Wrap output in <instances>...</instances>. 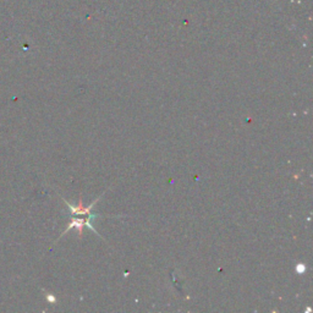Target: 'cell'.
I'll return each instance as SVG.
<instances>
[{"instance_id":"6da1fadb","label":"cell","mask_w":313,"mask_h":313,"mask_svg":"<svg viewBox=\"0 0 313 313\" xmlns=\"http://www.w3.org/2000/svg\"><path fill=\"white\" fill-rule=\"evenodd\" d=\"M98 199H99V198L95 199V201H93V203H91L90 206H86V207H84V206H83L82 198H81V199H80V202H78V206L70 205V203H69L68 201H65V203H66L68 207L70 208V211L73 212V214H75V215H82V214H90L91 209L95 207V205H96L97 202H98Z\"/></svg>"},{"instance_id":"7a4b0ae2","label":"cell","mask_w":313,"mask_h":313,"mask_svg":"<svg viewBox=\"0 0 313 313\" xmlns=\"http://www.w3.org/2000/svg\"><path fill=\"white\" fill-rule=\"evenodd\" d=\"M84 220H86V219H74L73 221H71L70 224L68 225V228H66V230L64 231V233H62V235H65L68 233L69 230L70 229H73V228H77L78 229V234H80V237H82V234H83V227H84Z\"/></svg>"},{"instance_id":"3957f363","label":"cell","mask_w":313,"mask_h":313,"mask_svg":"<svg viewBox=\"0 0 313 313\" xmlns=\"http://www.w3.org/2000/svg\"><path fill=\"white\" fill-rule=\"evenodd\" d=\"M296 271H297V273H299V274H303V273H305V271H306V267L303 264H301V263H300V264H297Z\"/></svg>"}]
</instances>
